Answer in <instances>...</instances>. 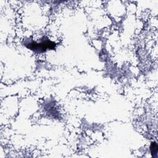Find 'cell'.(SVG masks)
<instances>
[{"instance_id": "6da1fadb", "label": "cell", "mask_w": 158, "mask_h": 158, "mask_svg": "<svg viewBox=\"0 0 158 158\" xmlns=\"http://www.w3.org/2000/svg\"><path fill=\"white\" fill-rule=\"evenodd\" d=\"M27 45L28 46H27L28 48L38 52H44L47 49H53L56 46V44L54 42L48 40L41 41L40 43H29L27 44Z\"/></svg>"}, {"instance_id": "7a4b0ae2", "label": "cell", "mask_w": 158, "mask_h": 158, "mask_svg": "<svg viewBox=\"0 0 158 158\" xmlns=\"http://www.w3.org/2000/svg\"><path fill=\"white\" fill-rule=\"evenodd\" d=\"M151 152L152 154V156L154 157L155 155H157V145L155 142H152L151 145Z\"/></svg>"}]
</instances>
